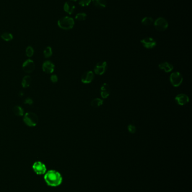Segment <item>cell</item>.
Here are the masks:
<instances>
[{
    "label": "cell",
    "mask_w": 192,
    "mask_h": 192,
    "mask_svg": "<svg viewBox=\"0 0 192 192\" xmlns=\"http://www.w3.org/2000/svg\"><path fill=\"white\" fill-rule=\"evenodd\" d=\"M92 1L94 5L96 7H98L100 9L105 8L107 4V2L106 0H92Z\"/></svg>",
    "instance_id": "2e32d148"
},
{
    "label": "cell",
    "mask_w": 192,
    "mask_h": 192,
    "mask_svg": "<svg viewBox=\"0 0 192 192\" xmlns=\"http://www.w3.org/2000/svg\"><path fill=\"white\" fill-rule=\"evenodd\" d=\"M50 79H51V81L52 83H56L58 81V78L57 75H51Z\"/></svg>",
    "instance_id": "83f0119b"
},
{
    "label": "cell",
    "mask_w": 192,
    "mask_h": 192,
    "mask_svg": "<svg viewBox=\"0 0 192 192\" xmlns=\"http://www.w3.org/2000/svg\"><path fill=\"white\" fill-rule=\"evenodd\" d=\"M1 37L3 40H4L5 41H7V42L10 41L13 39V36H12V34L8 33V32H5V33H2L1 36Z\"/></svg>",
    "instance_id": "44dd1931"
},
{
    "label": "cell",
    "mask_w": 192,
    "mask_h": 192,
    "mask_svg": "<svg viewBox=\"0 0 192 192\" xmlns=\"http://www.w3.org/2000/svg\"><path fill=\"white\" fill-rule=\"evenodd\" d=\"M95 77L94 73L92 71H87L84 73L81 76V81L83 84H90L93 81Z\"/></svg>",
    "instance_id": "8fae6325"
},
{
    "label": "cell",
    "mask_w": 192,
    "mask_h": 192,
    "mask_svg": "<svg viewBox=\"0 0 192 192\" xmlns=\"http://www.w3.org/2000/svg\"><path fill=\"white\" fill-rule=\"evenodd\" d=\"M142 23L145 26H150L154 23V20L151 17H145L142 19Z\"/></svg>",
    "instance_id": "ffe728a7"
},
{
    "label": "cell",
    "mask_w": 192,
    "mask_h": 192,
    "mask_svg": "<svg viewBox=\"0 0 192 192\" xmlns=\"http://www.w3.org/2000/svg\"><path fill=\"white\" fill-rule=\"evenodd\" d=\"M175 101L178 105H186L189 102V98L184 93H180L175 97Z\"/></svg>",
    "instance_id": "30bf717a"
},
{
    "label": "cell",
    "mask_w": 192,
    "mask_h": 192,
    "mask_svg": "<svg viewBox=\"0 0 192 192\" xmlns=\"http://www.w3.org/2000/svg\"><path fill=\"white\" fill-rule=\"evenodd\" d=\"M58 26L63 30L72 29L74 25V19L69 16H64L58 21Z\"/></svg>",
    "instance_id": "7a4b0ae2"
},
{
    "label": "cell",
    "mask_w": 192,
    "mask_h": 192,
    "mask_svg": "<svg viewBox=\"0 0 192 192\" xmlns=\"http://www.w3.org/2000/svg\"><path fill=\"white\" fill-rule=\"evenodd\" d=\"M140 43L142 46L147 49H152L155 48L157 45V42L155 39L152 37H146L140 41Z\"/></svg>",
    "instance_id": "ba28073f"
},
{
    "label": "cell",
    "mask_w": 192,
    "mask_h": 192,
    "mask_svg": "<svg viewBox=\"0 0 192 192\" xmlns=\"http://www.w3.org/2000/svg\"><path fill=\"white\" fill-rule=\"evenodd\" d=\"M106 69L107 62L105 61H100L96 64L93 71L95 74L102 75L105 73Z\"/></svg>",
    "instance_id": "8992f818"
},
{
    "label": "cell",
    "mask_w": 192,
    "mask_h": 192,
    "mask_svg": "<svg viewBox=\"0 0 192 192\" xmlns=\"http://www.w3.org/2000/svg\"><path fill=\"white\" fill-rule=\"evenodd\" d=\"M13 112L14 114L18 116H22L24 115V110L23 109L19 106H15L12 109Z\"/></svg>",
    "instance_id": "d6986e66"
},
{
    "label": "cell",
    "mask_w": 192,
    "mask_h": 192,
    "mask_svg": "<svg viewBox=\"0 0 192 192\" xmlns=\"http://www.w3.org/2000/svg\"><path fill=\"white\" fill-rule=\"evenodd\" d=\"M103 103H104V101L103 99L99 98H96L91 101V107L94 108H98L100 107L101 106L103 105Z\"/></svg>",
    "instance_id": "e0dca14e"
},
{
    "label": "cell",
    "mask_w": 192,
    "mask_h": 192,
    "mask_svg": "<svg viewBox=\"0 0 192 192\" xmlns=\"http://www.w3.org/2000/svg\"><path fill=\"white\" fill-rule=\"evenodd\" d=\"M52 49L50 46L47 47L43 51V55L45 58H49L52 56Z\"/></svg>",
    "instance_id": "7402d4cb"
},
{
    "label": "cell",
    "mask_w": 192,
    "mask_h": 192,
    "mask_svg": "<svg viewBox=\"0 0 192 192\" xmlns=\"http://www.w3.org/2000/svg\"><path fill=\"white\" fill-rule=\"evenodd\" d=\"M87 15L84 13H78L76 15L75 19L78 21H83L86 18Z\"/></svg>",
    "instance_id": "603a6c76"
},
{
    "label": "cell",
    "mask_w": 192,
    "mask_h": 192,
    "mask_svg": "<svg viewBox=\"0 0 192 192\" xmlns=\"http://www.w3.org/2000/svg\"><path fill=\"white\" fill-rule=\"evenodd\" d=\"M158 68L161 70L163 71L165 73H170L173 71V66L171 64L166 61L160 63L158 65Z\"/></svg>",
    "instance_id": "5bb4252c"
},
{
    "label": "cell",
    "mask_w": 192,
    "mask_h": 192,
    "mask_svg": "<svg viewBox=\"0 0 192 192\" xmlns=\"http://www.w3.org/2000/svg\"><path fill=\"white\" fill-rule=\"evenodd\" d=\"M76 7L74 5L69 1L66 2L64 5V10L65 12L68 13V14L71 15L74 12Z\"/></svg>",
    "instance_id": "9a60e30c"
},
{
    "label": "cell",
    "mask_w": 192,
    "mask_h": 192,
    "mask_svg": "<svg viewBox=\"0 0 192 192\" xmlns=\"http://www.w3.org/2000/svg\"><path fill=\"white\" fill-rule=\"evenodd\" d=\"M22 68L25 73L29 74L34 71L35 69V64L33 60L28 59L23 64Z\"/></svg>",
    "instance_id": "9c48e42d"
},
{
    "label": "cell",
    "mask_w": 192,
    "mask_h": 192,
    "mask_svg": "<svg viewBox=\"0 0 192 192\" xmlns=\"http://www.w3.org/2000/svg\"><path fill=\"white\" fill-rule=\"evenodd\" d=\"M24 94V93H22V92H20V93H19V96H22V95H23Z\"/></svg>",
    "instance_id": "f1b7e54d"
},
{
    "label": "cell",
    "mask_w": 192,
    "mask_h": 192,
    "mask_svg": "<svg viewBox=\"0 0 192 192\" xmlns=\"http://www.w3.org/2000/svg\"><path fill=\"white\" fill-rule=\"evenodd\" d=\"M26 55L28 57H31L34 54V50L31 46H28L25 51Z\"/></svg>",
    "instance_id": "cb8c5ba5"
},
{
    "label": "cell",
    "mask_w": 192,
    "mask_h": 192,
    "mask_svg": "<svg viewBox=\"0 0 192 192\" xmlns=\"http://www.w3.org/2000/svg\"><path fill=\"white\" fill-rule=\"evenodd\" d=\"M55 65L54 64L50 61H46L43 62L42 65V70L43 71L47 74L52 73L54 71Z\"/></svg>",
    "instance_id": "4fadbf2b"
},
{
    "label": "cell",
    "mask_w": 192,
    "mask_h": 192,
    "mask_svg": "<svg viewBox=\"0 0 192 192\" xmlns=\"http://www.w3.org/2000/svg\"><path fill=\"white\" fill-rule=\"evenodd\" d=\"M32 81V78L29 75H26L23 78L22 81V85L23 88H28L29 87Z\"/></svg>",
    "instance_id": "ac0fdd59"
},
{
    "label": "cell",
    "mask_w": 192,
    "mask_h": 192,
    "mask_svg": "<svg viewBox=\"0 0 192 192\" xmlns=\"http://www.w3.org/2000/svg\"><path fill=\"white\" fill-rule=\"evenodd\" d=\"M127 130L131 134H134L136 131V126L133 124H129L127 126Z\"/></svg>",
    "instance_id": "484cf974"
},
{
    "label": "cell",
    "mask_w": 192,
    "mask_h": 192,
    "mask_svg": "<svg viewBox=\"0 0 192 192\" xmlns=\"http://www.w3.org/2000/svg\"><path fill=\"white\" fill-rule=\"evenodd\" d=\"M32 168L34 171L37 173V175H43L46 173L47 168L46 165L40 161L35 162Z\"/></svg>",
    "instance_id": "52a82bcc"
},
{
    "label": "cell",
    "mask_w": 192,
    "mask_h": 192,
    "mask_svg": "<svg viewBox=\"0 0 192 192\" xmlns=\"http://www.w3.org/2000/svg\"><path fill=\"white\" fill-rule=\"evenodd\" d=\"M44 180L48 186H57L62 184L63 178L61 174L59 172L51 170L45 173Z\"/></svg>",
    "instance_id": "6da1fadb"
},
{
    "label": "cell",
    "mask_w": 192,
    "mask_h": 192,
    "mask_svg": "<svg viewBox=\"0 0 192 192\" xmlns=\"http://www.w3.org/2000/svg\"><path fill=\"white\" fill-rule=\"evenodd\" d=\"M111 94V88L108 84L106 83H104L102 84L100 87V95L101 97L105 99L107 98Z\"/></svg>",
    "instance_id": "7c38bea8"
},
{
    "label": "cell",
    "mask_w": 192,
    "mask_h": 192,
    "mask_svg": "<svg viewBox=\"0 0 192 192\" xmlns=\"http://www.w3.org/2000/svg\"><path fill=\"white\" fill-rule=\"evenodd\" d=\"M153 24L155 29L159 31H165L168 26L167 20L162 17H160L156 19Z\"/></svg>",
    "instance_id": "5b68a950"
},
{
    "label": "cell",
    "mask_w": 192,
    "mask_h": 192,
    "mask_svg": "<svg viewBox=\"0 0 192 192\" xmlns=\"http://www.w3.org/2000/svg\"><path fill=\"white\" fill-rule=\"evenodd\" d=\"M23 121L25 124L28 126H35L38 124V118L36 113L29 112L25 114Z\"/></svg>",
    "instance_id": "3957f363"
},
{
    "label": "cell",
    "mask_w": 192,
    "mask_h": 192,
    "mask_svg": "<svg viewBox=\"0 0 192 192\" xmlns=\"http://www.w3.org/2000/svg\"><path fill=\"white\" fill-rule=\"evenodd\" d=\"M24 103L25 104L31 105L33 104V99L31 98L30 97H28V98H27L26 99H25Z\"/></svg>",
    "instance_id": "4316f807"
},
{
    "label": "cell",
    "mask_w": 192,
    "mask_h": 192,
    "mask_svg": "<svg viewBox=\"0 0 192 192\" xmlns=\"http://www.w3.org/2000/svg\"><path fill=\"white\" fill-rule=\"evenodd\" d=\"M170 81L173 87H179L183 83V77L180 72L175 71L170 75Z\"/></svg>",
    "instance_id": "277c9868"
},
{
    "label": "cell",
    "mask_w": 192,
    "mask_h": 192,
    "mask_svg": "<svg viewBox=\"0 0 192 192\" xmlns=\"http://www.w3.org/2000/svg\"><path fill=\"white\" fill-rule=\"evenodd\" d=\"M71 1H73V2H76V1H78V0H70Z\"/></svg>",
    "instance_id": "f546056e"
},
{
    "label": "cell",
    "mask_w": 192,
    "mask_h": 192,
    "mask_svg": "<svg viewBox=\"0 0 192 192\" xmlns=\"http://www.w3.org/2000/svg\"><path fill=\"white\" fill-rule=\"evenodd\" d=\"M91 2V0H80L78 4L81 6H87L90 4Z\"/></svg>",
    "instance_id": "d4e9b609"
}]
</instances>
